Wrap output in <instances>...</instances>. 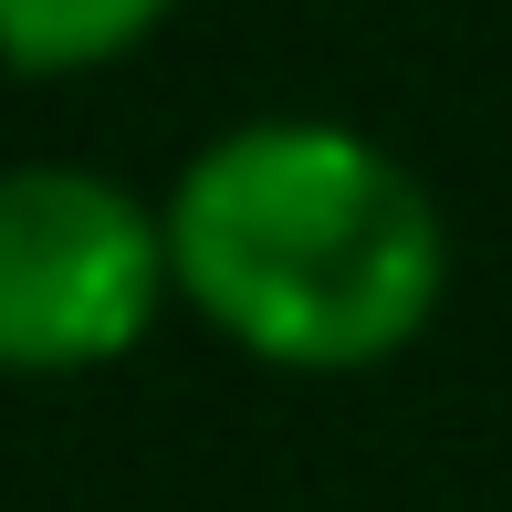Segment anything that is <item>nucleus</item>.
I'll return each mask as SVG.
<instances>
[{"label": "nucleus", "mask_w": 512, "mask_h": 512, "mask_svg": "<svg viewBox=\"0 0 512 512\" xmlns=\"http://www.w3.org/2000/svg\"><path fill=\"white\" fill-rule=\"evenodd\" d=\"M168 283L220 345L293 377L408 356L450 293V220L398 147L335 115L220 126L157 199Z\"/></svg>", "instance_id": "f257e3e1"}, {"label": "nucleus", "mask_w": 512, "mask_h": 512, "mask_svg": "<svg viewBox=\"0 0 512 512\" xmlns=\"http://www.w3.org/2000/svg\"><path fill=\"white\" fill-rule=\"evenodd\" d=\"M168 220L105 168H0V377H84L147 345Z\"/></svg>", "instance_id": "f03ea898"}, {"label": "nucleus", "mask_w": 512, "mask_h": 512, "mask_svg": "<svg viewBox=\"0 0 512 512\" xmlns=\"http://www.w3.org/2000/svg\"><path fill=\"white\" fill-rule=\"evenodd\" d=\"M178 0H0V63L11 74H95L136 53Z\"/></svg>", "instance_id": "7ed1b4c3"}]
</instances>
